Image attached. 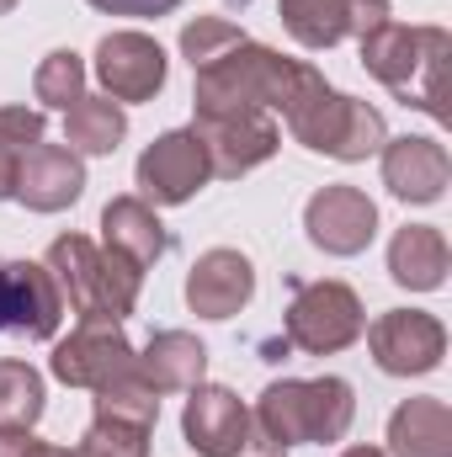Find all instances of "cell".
Segmentation results:
<instances>
[{"mask_svg": "<svg viewBox=\"0 0 452 457\" xmlns=\"http://www.w3.org/2000/svg\"><path fill=\"white\" fill-rule=\"evenodd\" d=\"M86 192V165L70 144H32L16 165V203L32 213H64Z\"/></svg>", "mask_w": 452, "mask_h": 457, "instance_id": "16", "label": "cell"}, {"mask_svg": "<svg viewBox=\"0 0 452 457\" xmlns=\"http://www.w3.org/2000/svg\"><path fill=\"white\" fill-rule=\"evenodd\" d=\"M91 404H96V420H122V426H144V431H155V420H160V394L138 378V367L102 383Z\"/></svg>", "mask_w": 452, "mask_h": 457, "instance_id": "25", "label": "cell"}, {"mask_svg": "<svg viewBox=\"0 0 452 457\" xmlns=\"http://www.w3.org/2000/svg\"><path fill=\"white\" fill-rule=\"evenodd\" d=\"M91 5L107 16H171L181 0H91Z\"/></svg>", "mask_w": 452, "mask_h": 457, "instance_id": "32", "label": "cell"}, {"mask_svg": "<svg viewBox=\"0 0 452 457\" xmlns=\"http://www.w3.org/2000/svg\"><path fill=\"white\" fill-rule=\"evenodd\" d=\"M16 165H21V154L0 144V203H5V197H16Z\"/></svg>", "mask_w": 452, "mask_h": 457, "instance_id": "33", "label": "cell"}, {"mask_svg": "<svg viewBox=\"0 0 452 457\" xmlns=\"http://www.w3.org/2000/svg\"><path fill=\"white\" fill-rule=\"evenodd\" d=\"M367 330V309L362 298L346 287V282H304L288 303V320H282V341L298 345L304 356H336L346 345L362 341Z\"/></svg>", "mask_w": 452, "mask_h": 457, "instance_id": "6", "label": "cell"}, {"mask_svg": "<svg viewBox=\"0 0 452 457\" xmlns=\"http://www.w3.org/2000/svg\"><path fill=\"white\" fill-rule=\"evenodd\" d=\"M102 245L122 261H133L138 271H149L171 250V228L160 224V213L144 197H113L102 208Z\"/></svg>", "mask_w": 452, "mask_h": 457, "instance_id": "18", "label": "cell"}, {"mask_svg": "<svg viewBox=\"0 0 452 457\" xmlns=\"http://www.w3.org/2000/svg\"><path fill=\"white\" fill-rule=\"evenodd\" d=\"M250 298H255V266H250V255L219 245V250H203L192 261V271H187V309L197 320H234Z\"/></svg>", "mask_w": 452, "mask_h": 457, "instance_id": "15", "label": "cell"}, {"mask_svg": "<svg viewBox=\"0 0 452 457\" xmlns=\"http://www.w3.org/2000/svg\"><path fill=\"white\" fill-rule=\"evenodd\" d=\"M192 102L197 112H234V107H255V112H288V102L298 96L309 64L304 59H282L266 43H234L229 54L208 59L203 70H192Z\"/></svg>", "mask_w": 452, "mask_h": 457, "instance_id": "3", "label": "cell"}, {"mask_svg": "<svg viewBox=\"0 0 452 457\" xmlns=\"http://www.w3.org/2000/svg\"><path fill=\"white\" fill-rule=\"evenodd\" d=\"M64 457H149V431L122 420H91V431Z\"/></svg>", "mask_w": 452, "mask_h": 457, "instance_id": "27", "label": "cell"}, {"mask_svg": "<svg viewBox=\"0 0 452 457\" xmlns=\"http://www.w3.org/2000/svg\"><path fill=\"white\" fill-rule=\"evenodd\" d=\"M340 457H389V453H383V447H346Z\"/></svg>", "mask_w": 452, "mask_h": 457, "instance_id": "34", "label": "cell"}, {"mask_svg": "<svg viewBox=\"0 0 452 457\" xmlns=\"http://www.w3.org/2000/svg\"><path fill=\"white\" fill-rule=\"evenodd\" d=\"M208 181H213V170H208V154H203V144H197L192 128L160 133V138L138 154V165H133V187H138V197H144L149 208H181V203H192Z\"/></svg>", "mask_w": 452, "mask_h": 457, "instance_id": "8", "label": "cell"}, {"mask_svg": "<svg viewBox=\"0 0 452 457\" xmlns=\"http://www.w3.org/2000/svg\"><path fill=\"white\" fill-rule=\"evenodd\" d=\"M0 457H64V447L32 436V431H0Z\"/></svg>", "mask_w": 452, "mask_h": 457, "instance_id": "31", "label": "cell"}, {"mask_svg": "<svg viewBox=\"0 0 452 457\" xmlns=\"http://www.w3.org/2000/svg\"><path fill=\"white\" fill-rule=\"evenodd\" d=\"M203 154H208V170L219 181H239L250 176L255 165H266L282 144V128L272 122V112H255V107H234V112H197L192 122Z\"/></svg>", "mask_w": 452, "mask_h": 457, "instance_id": "7", "label": "cell"}, {"mask_svg": "<svg viewBox=\"0 0 452 457\" xmlns=\"http://www.w3.org/2000/svg\"><path fill=\"white\" fill-rule=\"evenodd\" d=\"M138 367V351L122 336V325H102V320H80L64 341H54V356H48V372L70 388H102L122 372Z\"/></svg>", "mask_w": 452, "mask_h": 457, "instance_id": "10", "label": "cell"}, {"mask_svg": "<svg viewBox=\"0 0 452 457\" xmlns=\"http://www.w3.org/2000/svg\"><path fill=\"white\" fill-rule=\"evenodd\" d=\"M64 320V293L43 261H0V330L27 341H54Z\"/></svg>", "mask_w": 452, "mask_h": 457, "instance_id": "11", "label": "cell"}, {"mask_svg": "<svg viewBox=\"0 0 452 457\" xmlns=\"http://www.w3.org/2000/svg\"><path fill=\"white\" fill-rule=\"evenodd\" d=\"M288 133L304 144V149H314V154H331L340 165H356V160H367V154H378L383 144H389V122L378 107H367V102H356V96H340L325 86V75L309 64V75H304V86H298V96L288 102Z\"/></svg>", "mask_w": 452, "mask_h": 457, "instance_id": "5", "label": "cell"}, {"mask_svg": "<svg viewBox=\"0 0 452 457\" xmlns=\"http://www.w3.org/2000/svg\"><path fill=\"white\" fill-rule=\"evenodd\" d=\"M43 410H48L43 372L16 356H0V431H32Z\"/></svg>", "mask_w": 452, "mask_h": 457, "instance_id": "23", "label": "cell"}, {"mask_svg": "<svg viewBox=\"0 0 452 457\" xmlns=\"http://www.w3.org/2000/svg\"><path fill=\"white\" fill-rule=\"evenodd\" d=\"M389 457H452V410L442 399H405L389 415Z\"/></svg>", "mask_w": 452, "mask_h": 457, "instance_id": "21", "label": "cell"}, {"mask_svg": "<svg viewBox=\"0 0 452 457\" xmlns=\"http://www.w3.org/2000/svg\"><path fill=\"white\" fill-rule=\"evenodd\" d=\"M452 250L437 224H405L389 239V277L410 293H437L448 282Z\"/></svg>", "mask_w": 452, "mask_h": 457, "instance_id": "19", "label": "cell"}, {"mask_svg": "<svg viewBox=\"0 0 452 457\" xmlns=\"http://www.w3.org/2000/svg\"><path fill=\"white\" fill-rule=\"evenodd\" d=\"M64 293V303L80 314V320H102V325H122L133 309H138V293H144V271L133 261L113 255L107 245L86 239V234H59L48 245V261H43Z\"/></svg>", "mask_w": 452, "mask_h": 457, "instance_id": "4", "label": "cell"}, {"mask_svg": "<svg viewBox=\"0 0 452 457\" xmlns=\"http://www.w3.org/2000/svg\"><path fill=\"white\" fill-rule=\"evenodd\" d=\"M234 43H245V32H239L229 16H197V21L181 27V59H187L192 70H203L208 59L229 54Z\"/></svg>", "mask_w": 452, "mask_h": 457, "instance_id": "28", "label": "cell"}, {"mask_svg": "<svg viewBox=\"0 0 452 457\" xmlns=\"http://www.w3.org/2000/svg\"><path fill=\"white\" fill-rule=\"evenodd\" d=\"M378 154H383V187L399 203H415V208L442 203V192L452 181V160L437 138H415V133L410 138H389Z\"/></svg>", "mask_w": 452, "mask_h": 457, "instance_id": "17", "label": "cell"}, {"mask_svg": "<svg viewBox=\"0 0 452 457\" xmlns=\"http://www.w3.org/2000/svg\"><path fill=\"white\" fill-rule=\"evenodd\" d=\"M32 96L48 107V112H70L80 96H86V59L75 48H54L38 75H32Z\"/></svg>", "mask_w": 452, "mask_h": 457, "instance_id": "26", "label": "cell"}, {"mask_svg": "<svg viewBox=\"0 0 452 457\" xmlns=\"http://www.w3.org/2000/svg\"><path fill=\"white\" fill-rule=\"evenodd\" d=\"M448 54L452 37L448 27H405V21H383L378 32L362 37V64L372 80H383L405 107L426 117H448Z\"/></svg>", "mask_w": 452, "mask_h": 457, "instance_id": "2", "label": "cell"}, {"mask_svg": "<svg viewBox=\"0 0 452 457\" xmlns=\"http://www.w3.org/2000/svg\"><path fill=\"white\" fill-rule=\"evenodd\" d=\"M43 128H48L43 107H0V144L16 149V154H27L32 144H43Z\"/></svg>", "mask_w": 452, "mask_h": 457, "instance_id": "29", "label": "cell"}, {"mask_svg": "<svg viewBox=\"0 0 452 457\" xmlns=\"http://www.w3.org/2000/svg\"><path fill=\"white\" fill-rule=\"evenodd\" d=\"M96 86L102 96L122 102H155L165 91V75H171V59L165 48L149 37V32H107L96 43Z\"/></svg>", "mask_w": 452, "mask_h": 457, "instance_id": "12", "label": "cell"}, {"mask_svg": "<svg viewBox=\"0 0 452 457\" xmlns=\"http://www.w3.org/2000/svg\"><path fill=\"white\" fill-rule=\"evenodd\" d=\"M304 228L325 255H362L378 234V203L362 187H320L304 208Z\"/></svg>", "mask_w": 452, "mask_h": 457, "instance_id": "13", "label": "cell"}, {"mask_svg": "<svg viewBox=\"0 0 452 457\" xmlns=\"http://www.w3.org/2000/svg\"><path fill=\"white\" fill-rule=\"evenodd\" d=\"M16 5H21V0H0V16H11V11H16Z\"/></svg>", "mask_w": 452, "mask_h": 457, "instance_id": "35", "label": "cell"}, {"mask_svg": "<svg viewBox=\"0 0 452 457\" xmlns=\"http://www.w3.org/2000/svg\"><path fill=\"white\" fill-rule=\"evenodd\" d=\"M362 336H367L372 361H378L389 378H426V372H437L442 356H448V330H442V320L426 314V309H389V314H378Z\"/></svg>", "mask_w": 452, "mask_h": 457, "instance_id": "9", "label": "cell"}, {"mask_svg": "<svg viewBox=\"0 0 452 457\" xmlns=\"http://www.w3.org/2000/svg\"><path fill=\"white\" fill-rule=\"evenodd\" d=\"M277 16L314 54L336 48L340 37H346V0H277Z\"/></svg>", "mask_w": 452, "mask_h": 457, "instance_id": "24", "label": "cell"}, {"mask_svg": "<svg viewBox=\"0 0 452 457\" xmlns=\"http://www.w3.org/2000/svg\"><path fill=\"white\" fill-rule=\"evenodd\" d=\"M128 138V112L117 107L113 96H80L64 112V144L86 160V154H113L117 144Z\"/></svg>", "mask_w": 452, "mask_h": 457, "instance_id": "22", "label": "cell"}, {"mask_svg": "<svg viewBox=\"0 0 452 457\" xmlns=\"http://www.w3.org/2000/svg\"><path fill=\"white\" fill-rule=\"evenodd\" d=\"M356 420V394L351 383L325 372V378H277L261 388L250 410V453L245 457H282L304 442H340Z\"/></svg>", "mask_w": 452, "mask_h": 457, "instance_id": "1", "label": "cell"}, {"mask_svg": "<svg viewBox=\"0 0 452 457\" xmlns=\"http://www.w3.org/2000/svg\"><path fill=\"white\" fill-rule=\"evenodd\" d=\"M208 372V345L187 330H160L138 351V378L155 394H192Z\"/></svg>", "mask_w": 452, "mask_h": 457, "instance_id": "20", "label": "cell"}, {"mask_svg": "<svg viewBox=\"0 0 452 457\" xmlns=\"http://www.w3.org/2000/svg\"><path fill=\"white\" fill-rule=\"evenodd\" d=\"M389 21V0H346V37H367Z\"/></svg>", "mask_w": 452, "mask_h": 457, "instance_id": "30", "label": "cell"}, {"mask_svg": "<svg viewBox=\"0 0 452 457\" xmlns=\"http://www.w3.org/2000/svg\"><path fill=\"white\" fill-rule=\"evenodd\" d=\"M181 436L197 457H245L250 453V410L224 383H197L181 410Z\"/></svg>", "mask_w": 452, "mask_h": 457, "instance_id": "14", "label": "cell"}]
</instances>
